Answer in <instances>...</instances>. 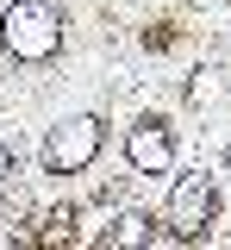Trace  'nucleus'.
<instances>
[{"mask_svg":"<svg viewBox=\"0 0 231 250\" xmlns=\"http://www.w3.org/2000/svg\"><path fill=\"white\" fill-rule=\"evenodd\" d=\"M0 44L13 62H50L63 50V19L50 0H13L0 13Z\"/></svg>","mask_w":231,"mask_h":250,"instance_id":"nucleus-1","label":"nucleus"},{"mask_svg":"<svg viewBox=\"0 0 231 250\" xmlns=\"http://www.w3.org/2000/svg\"><path fill=\"white\" fill-rule=\"evenodd\" d=\"M106 144V125L94 113H69L63 125H50L44 131V169L50 175H75V169H88Z\"/></svg>","mask_w":231,"mask_h":250,"instance_id":"nucleus-2","label":"nucleus"},{"mask_svg":"<svg viewBox=\"0 0 231 250\" xmlns=\"http://www.w3.org/2000/svg\"><path fill=\"white\" fill-rule=\"evenodd\" d=\"M219 219V188L206 169L194 175H175L169 188V225H175V238H206V225Z\"/></svg>","mask_w":231,"mask_h":250,"instance_id":"nucleus-3","label":"nucleus"},{"mask_svg":"<svg viewBox=\"0 0 231 250\" xmlns=\"http://www.w3.org/2000/svg\"><path fill=\"white\" fill-rule=\"evenodd\" d=\"M125 156H132L137 175H169V163H175V138H169L163 119H137L125 131Z\"/></svg>","mask_w":231,"mask_h":250,"instance_id":"nucleus-4","label":"nucleus"},{"mask_svg":"<svg viewBox=\"0 0 231 250\" xmlns=\"http://www.w3.org/2000/svg\"><path fill=\"white\" fill-rule=\"evenodd\" d=\"M169 231L156 225L150 213H119L113 219V231H106V244H163Z\"/></svg>","mask_w":231,"mask_h":250,"instance_id":"nucleus-5","label":"nucleus"},{"mask_svg":"<svg viewBox=\"0 0 231 250\" xmlns=\"http://www.w3.org/2000/svg\"><path fill=\"white\" fill-rule=\"evenodd\" d=\"M6 175H19V156H13V144H0V182Z\"/></svg>","mask_w":231,"mask_h":250,"instance_id":"nucleus-6","label":"nucleus"},{"mask_svg":"<svg viewBox=\"0 0 231 250\" xmlns=\"http://www.w3.org/2000/svg\"><path fill=\"white\" fill-rule=\"evenodd\" d=\"M219 163H225V175H231V144H225V156H219Z\"/></svg>","mask_w":231,"mask_h":250,"instance_id":"nucleus-7","label":"nucleus"}]
</instances>
